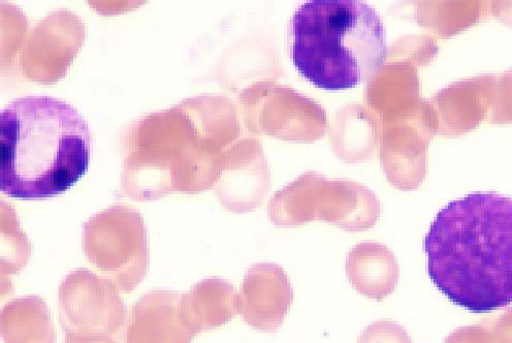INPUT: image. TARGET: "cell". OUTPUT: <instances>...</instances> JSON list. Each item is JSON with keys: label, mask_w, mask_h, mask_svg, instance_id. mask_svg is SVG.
Returning <instances> with one entry per match:
<instances>
[{"label": "cell", "mask_w": 512, "mask_h": 343, "mask_svg": "<svg viewBox=\"0 0 512 343\" xmlns=\"http://www.w3.org/2000/svg\"><path fill=\"white\" fill-rule=\"evenodd\" d=\"M428 274L474 314L512 303V199L473 193L447 204L425 238Z\"/></svg>", "instance_id": "1"}, {"label": "cell", "mask_w": 512, "mask_h": 343, "mask_svg": "<svg viewBox=\"0 0 512 343\" xmlns=\"http://www.w3.org/2000/svg\"><path fill=\"white\" fill-rule=\"evenodd\" d=\"M0 189L11 198L60 196L86 174L91 134L71 104L50 97L13 101L0 117Z\"/></svg>", "instance_id": "2"}, {"label": "cell", "mask_w": 512, "mask_h": 343, "mask_svg": "<svg viewBox=\"0 0 512 343\" xmlns=\"http://www.w3.org/2000/svg\"><path fill=\"white\" fill-rule=\"evenodd\" d=\"M292 35L296 69L324 90L356 88L388 56L382 19L361 0H310L294 14Z\"/></svg>", "instance_id": "3"}, {"label": "cell", "mask_w": 512, "mask_h": 343, "mask_svg": "<svg viewBox=\"0 0 512 343\" xmlns=\"http://www.w3.org/2000/svg\"><path fill=\"white\" fill-rule=\"evenodd\" d=\"M293 302L294 289L282 267L259 263L248 269L240 295V314L251 328L277 332Z\"/></svg>", "instance_id": "4"}, {"label": "cell", "mask_w": 512, "mask_h": 343, "mask_svg": "<svg viewBox=\"0 0 512 343\" xmlns=\"http://www.w3.org/2000/svg\"><path fill=\"white\" fill-rule=\"evenodd\" d=\"M349 283L361 295L375 301L390 296L398 284L399 266L386 245L365 242L348 253L345 265Z\"/></svg>", "instance_id": "5"}, {"label": "cell", "mask_w": 512, "mask_h": 343, "mask_svg": "<svg viewBox=\"0 0 512 343\" xmlns=\"http://www.w3.org/2000/svg\"><path fill=\"white\" fill-rule=\"evenodd\" d=\"M240 313V296L224 280H206L188 299L179 317L195 334L227 324Z\"/></svg>", "instance_id": "6"}, {"label": "cell", "mask_w": 512, "mask_h": 343, "mask_svg": "<svg viewBox=\"0 0 512 343\" xmlns=\"http://www.w3.org/2000/svg\"><path fill=\"white\" fill-rule=\"evenodd\" d=\"M174 302L152 299L135 310L128 343H190L196 335L189 330L175 313Z\"/></svg>", "instance_id": "7"}, {"label": "cell", "mask_w": 512, "mask_h": 343, "mask_svg": "<svg viewBox=\"0 0 512 343\" xmlns=\"http://www.w3.org/2000/svg\"><path fill=\"white\" fill-rule=\"evenodd\" d=\"M6 343H53L54 335L47 310L40 303L12 304L3 316Z\"/></svg>", "instance_id": "8"}, {"label": "cell", "mask_w": 512, "mask_h": 343, "mask_svg": "<svg viewBox=\"0 0 512 343\" xmlns=\"http://www.w3.org/2000/svg\"><path fill=\"white\" fill-rule=\"evenodd\" d=\"M358 343H411L404 328L392 321H377L360 335Z\"/></svg>", "instance_id": "9"}, {"label": "cell", "mask_w": 512, "mask_h": 343, "mask_svg": "<svg viewBox=\"0 0 512 343\" xmlns=\"http://www.w3.org/2000/svg\"><path fill=\"white\" fill-rule=\"evenodd\" d=\"M67 343H114L106 337L92 339H69Z\"/></svg>", "instance_id": "10"}]
</instances>
